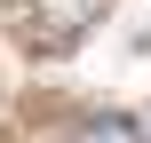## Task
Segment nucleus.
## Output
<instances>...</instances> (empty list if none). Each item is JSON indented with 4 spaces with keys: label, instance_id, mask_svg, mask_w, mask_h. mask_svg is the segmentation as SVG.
I'll list each match as a JSON object with an SVG mask.
<instances>
[{
    "label": "nucleus",
    "instance_id": "f257e3e1",
    "mask_svg": "<svg viewBox=\"0 0 151 143\" xmlns=\"http://www.w3.org/2000/svg\"><path fill=\"white\" fill-rule=\"evenodd\" d=\"M96 16H104V0H32V40L40 48H72Z\"/></svg>",
    "mask_w": 151,
    "mask_h": 143
},
{
    "label": "nucleus",
    "instance_id": "f03ea898",
    "mask_svg": "<svg viewBox=\"0 0 151 143\" xmlns=\"http://www.w3.org/2000/svg\"><path fill=\"white\" fill-rule=\"evenodd\" d=\"M72 143H143V127L127 119V111H96V119H80Z\"/></svg>",
    "mask_w": 151,
    "mask_h": 143
}]
</instances>
